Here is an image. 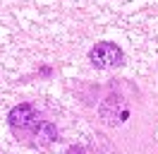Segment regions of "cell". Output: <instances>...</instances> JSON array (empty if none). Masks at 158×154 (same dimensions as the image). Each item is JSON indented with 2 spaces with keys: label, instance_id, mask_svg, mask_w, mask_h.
Returning <instances> with one entry per match:
<instances>
[{
  "label": "cell",
  "instance_id": "obj_1",
  "mask_svg": "<svg viewBox=\"0 0 158 154\" xmlns=\"http://www.w3.org/2000/svg\"><path fill=\"white\" fill-rule=\"evenodd\" d=\"M122 48L115 46V43H110V41H101L96 46L89 51V60L94 67H98V70H108V67H118L122 65Z\"/></svg>",
  "mask_w": 158,
  "mask_h": 154
},
{
  "label": "cell",
  "instance_id": "obj_2",
  "mask_svg": "<svg viewBox=\"0 0 158 154\" xmlns=\"http://www.w3.org/2000/svg\"><path fill=\"white\" fill-rule=\"evenodd\" d=\"M7 120H10L12 128L24 130V128L34 125V120H36V111H34V106H31V104H19V106H15V108L10 111Z\"/></svg>",
  "mask_w": 158,
  "mask_h": 154
},
{
  "label": "cell",
  "instance_id": "obj_3",
  "mask_svg": "<svg viewBox=\"0 0 158 154\" xmlns=\"http://www.w3.org/2000/svg\"><path fill=\"white\" fill-rule=\"evenodd\" d=\"M55 137H58V133H55V125L53 123H39L36 125V142L39 144H48Z\"/></svg>",
  "mask_w": 158,
  "mask_h": 154
}]
</instances>
